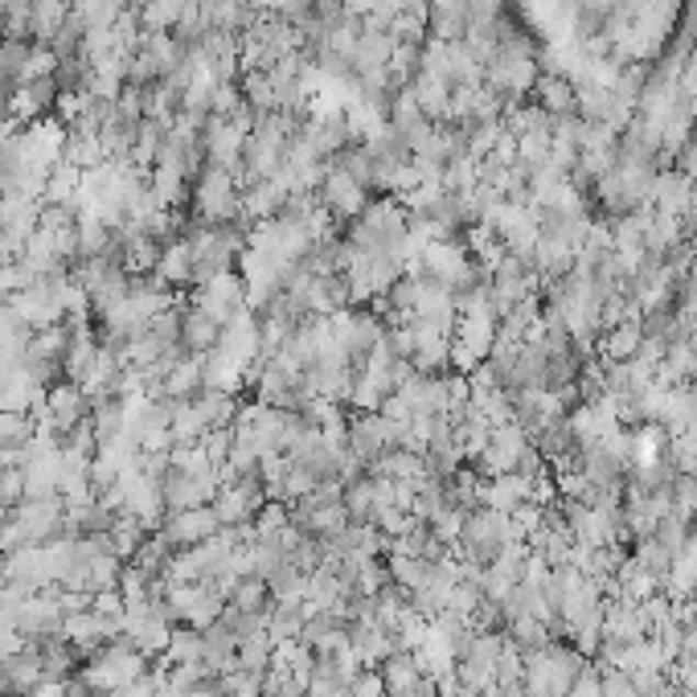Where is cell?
<instances>
[{"label":"cell","mask_w":697,"mask_h":697,"mask_svg":"<svg viewBox=\"0 0 697 697\" xmlns=\"http://www.w3.org/2000/svg\"><path fill=\"white\" fill-rule=\"evenodd\" d=\"M599 697H640V689H636L632 673H623V668H604Z\"/></svg>","instance_id":"4"},{"label":"cell","mask_w":697,"mask_h":697,"mask_svg":"<svg viewBox=\"0 0 697 697\" xmlns=\"http://www.w3.org/2000/svg\"><path fill=\"white\" fill-rule=\"evenodd\" d=\"M25 501V468H0V505L16 509Z\"/></svg>","instance_id":"3"},{"label":"cell","mask_w":697,"mask_h":697,"mask_svg":"<svg viewBox=\"0 0 697 697\" xmlns=\"http://www.w3.org/2000/svg\"><path fill=\"white\" fill-rule=\"evenodd\" d=\"M222 521H217L214 505H198V509H177V513H165V521H160V538L172 546V550H193V546L210 542Z\"/></svg>","instance_id":"1"},{"label":"cell","mask_w":697,"mask_h":697,"mask_svg":"<svg viewBox=\"0 0 697 697\" xmlns=\"http://www.w3.org/2000/svg\"><path fill=\"white\" fill-rule=\"evenodd\" d=\"M205 652V636L189 623H177L169 636V649H165V665H198Z\"/></svg>","instance_id":"2"}]
</instances>
